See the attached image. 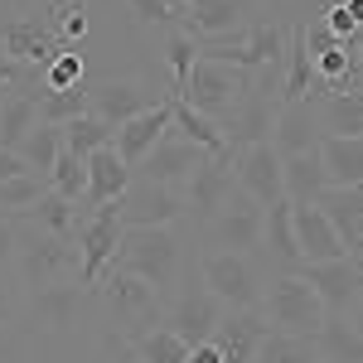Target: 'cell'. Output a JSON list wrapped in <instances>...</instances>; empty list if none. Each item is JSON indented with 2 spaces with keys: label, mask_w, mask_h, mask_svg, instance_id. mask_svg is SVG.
<instances>
[{
  "label": "cell",
  "mask_w": 363,
  "mask_h": 363,
  "mask_svg": "<svg viewBox=\"0 0 363 363\" xmlns=\"http://www.w3.org/2000/svg\"><path fill=\"white\" fill-rule=\"evenodd\" d=\"M281 184H286V199L291 203H315V199L325 194L330 179H325V165H320V145L306 150V155L281 160Z\"/></svg>",
  "instance_id": "83f0119b"
},
{
  "label": "cell",
  "mask_w": 363,
  "mask_h": 363,
  "mask_svg": "<svg viewBox=\"0 0 363 363\" xmlns=\"http://www.w3.org/2000/svg\"><path fill=\"white\" fill-rule=\"evenodd\" d=\"M257 310L267 315V330L291 335V339H315L320 330H325V320H330V310H325V301L315 296V286L301 281L296 272L272 281Z\"/></svg>",
  "instance_id": "7a4b0ae2"
},
{
  "label": "cell",
  "mask_w": 363,
  "mask_h": 363,
  "mask_svg": "<svg viewBox=\"0 0 363 363\" xmlns=\"http://www.w3.org/2000/svg\"><path fill=\"white\" fill-rule=\"evenodd\" d=\"M54 39L63 49H78V39L87 34V5L83 0H54Z\"/></svg>",
  "instance_id": "b9f144b4"
},
{
  "label": "cell",
  "mask_w": 363,
  "mask_h": 363,
  "mask_svg": "<svg viewBox=\"0 0 363 363\" xmlns=\"http://www.w3.org/2000/svg\"><path fill=\"white\" fill-rule=\"evenodd\" d=\"M272 145H277L281 160L306 155V150L320 145V121H315V112H310V102H281L277 126H272Z\"/></svg>",
  "instance_id": "d4e9b609"
},
{
  "label": "cell",
  "mask_w": 363,
  "mask_h": 363,
  "mask_svg": "<svg viewBox=\"0 0 363 363\" xmlns=\"http://www.w3.org/2000/svg\"><path fill=\"white\" fill-rule=\"evenodd\" d=\"M15 252H20V228H15V218L0 213V272L15 267Z\"/></svg>",
  "instance_id": "f6af8a7d"
},
{
  "label": "cell",
  "mask_w": 363,
  "mask_h": 363,
  "mask_svg": "<svg viewBox=\"0 0 363 363\" xmlns=\"http://www.w3.org/2000/svg\"><path fill=\"white\" fill-rule=\"evenodd\" d=\"M174 5H189V0H169V10H174Z\"/></svg>",
  "instance_id": "11a10c76"
},
{
  "label": "cell",
  "mask_w": 363,
  "mask_h": 363,
  "mask_svg": "<svg viewBox=\"0 0 363 363\" xmlns=\"http://www.w3.org/2000/svg\"><path fill=\"white\" fill-rule=\"evenodd\" d=\"M68 272H78V242L34 233V228L20 238V252H15V277H20V286H29V291L63 286Z\"/></svg>",
  "instance_id": "277c9868"
},
{
  "label": "cell",
  "mask_w": 363,
  "mask_h": 363,
  "mask_svg": "<svg viewBox=\"0 0 363 363\" xmlns=\"http://www.w3.org/2000/svg\"><path fill=\"white\" fill-rule=\"evenodd\" d=\"M184 213H189V199L174 184L131 179V189L121 194V223L126 228H174Z\"/></svg>",
  "instance_id": "8fae6325"
},
{
  "label": "cell",
  "mask_w": 363,
  "mask_h": 363,
  "mask_svg": "<svg viewBox=\"0 0 363 363\" xmlns=\"http://www.w3.org/2000/svg\"><path fill=\"white\" fill-rule=\"evenodd\" d=\"M112 363H140V354L131 349V344H116V359Z\"/></svg>",
  "instance_id": "816d5d0a"
},
{
  "label": "cell",
  "mask_w": 363,
  "mask_h": 363,
  "mask_svg": "<svg viewBox=\"0 0 363 363\" xmlns=\"http://www.w3.org/2000/svg\"><path fill=\"white\" fill-rule=\"evenodd\" d=\"M15 315H20V306H15V291H10V286H0V325H15Z\"/></svg>",
  "instance_id": "c3c4849f"
},
{
  "label": "cell",
  "mask_w": 363,
  "mask_h": 363,
  "mask_svg": "<svg viewBox=\"0 0 363 363\" xmlns=\"http://www.w3.org/2000/svg\"><path fill=\"white\" fill-rule=\"evenodd\" d=\"M247 83H252V73H242V68H228V63H218V58H199L179 102H189L194 112L223 121V116H233V107L242 102Z\"/></svg>",
  "instance_id": "8992f818"
},
{
  "label": "cell",
  "mask_w": 363,
  "mask_h": 363,
  "mask_svg": "<svg viewBox=\"0 0 363 363\" xmlns=\"http://www.w3.org/2000/svg\"><path fill=\"white\" fill-rule=\"evenodd\" d=\"M165 131H174V97H160V107H150V112H140V116H131V121H121L116 126V140H112V150L126 160V165L136 169L155 145H160V136Z\"/></svg>",
  "instance_id": "2e32d148"
},
{
  "label": "cell",
  "mask_w": 363,
  "mask_h": 363,
  "mask_svg": "<svg viewBox=\"0 0 363 363\" xmlns=\"http://www.w3.org/2000/svg\"><path fill=\"white\" fill-rule=\"evenodd\" d=\"M344 320H349V325H354V330L363 335V296L354 301V306H349V315H344Z\"/></svg>",
  "instance_id": "f907efd6"
},
{
  "label": "cell",
  "mask_w": 363,
  "mask_h": 363,
  "mask_svg": "<svg viewBox=\"0 0 363 363\" xmlns=\"http://www.w3.org/2000/svg\"><path fill=\"white\" fill-rule=\"evenodd\" d=\"M267 339V315L262 310H228L213 330V344L223 349V363H252L257 344Z\"/></svg>",
  "instance_id": "44dd1931"
},
{
  "label": "cell",
  "mask_w": 363,
  "mask_h": 363,
  "mask_svg": "<svg viewBox=\"0 0 363 363\" xmlns=\"http://www.w3.org/2000/svg\"><path fill=\"white\" fill-rule=\"evenodd\" d=\"M92 301V291L83 286H44V291H34V301H29V315H34V325L39 330H49V335H63V330H73L78 325V310Z\"/></svg>",
  "instance_id": "ffe728a7"
},
{
  "label": "cell",
  "mask_w": 363,
  "mask_h": 363,
  "mask_svg": "<svg viewBox=\"0 0 363 363\" xmlns=\"http://www.w3.org/2000/svg\"><path fill=\"white\" fill-rule=\"evenodd\" d=\"M189 363H223V349H218L213 339H203V344L189 349Z\"/></svg>",
  "instance_id": "7dc6e473"
},
{
  "label": "cell",
  "mask_w": 363,
  "mask_h": 363,
  "mask_svg": "<svg viewBox=\"0 0 363 363\" xmlns=\"http://www.w3.org/2000/svg\"><path fill=\"white\" fill-rule=\"evenodd\" d=\"M116 267L136 272L150 281L160 296L179 281V233L174 228H126L121 247H116Z\"/></svg>",
  "instance_id": "3957f363"
},
{
  "label": "cell",
  "mask_w": 363,
  "mask_h": 363,
  "mask_svg": "<svg viewBox=\"0 0 363 363\" xmlns=\"http://www.w3.org/2000/svg\"><path fill=\"white\" fill-rule=\"evenodd\" d=\"M296 277L315 286V296L325 301L330 315H349V306L363 296V262H359V257H339V262H301Z\"/></svg>",
  "instance_id": "4fadbf2b"
},
{
  "label": "cell",
  "mask_w": 363,
  "mask_h": 363,
  "mask_svg": "<svg viewBox=\"0 0 363 363\" xmlns=\"http://www.w3.org/2000/svg\"><path fill=\"white\" fill-rule=\"evenodd\" d=\"M320 136H363V92H339L320 97Z\"/></svg>",
  "instance_id": "f546056e"
},
{
  "label": "cell",
  "mask_w": 363,
  "mask_h": 363,
  "mask_svg": "<svg viewBox=\"0 0 363 363\" xmlns=\"http://www.w3.org/2000/svg\"><path fill=\"white\" fill-rule=\"evenodd\" d=\"M44 194H49V174H15V179L0 184V213L20 218L29 203H39Z\"/></svg>",
  "instance_id": "8d00e7d4"
},
{
  "label": "cell",
  "mask_w": 363,
  "mask_h": 363,
  "mask_svg": "<svg viewBox=\"0 0 363 363\" xmlns=\"http://www.w3.org/2000/svg\"><path fill=\"white\" fill-rule=\"evenodd\" d=\"M15 344V335H10V325H0V349H10Z\"/></svg>",
  "instance_id": "f5cc1de1"
},
{
  "label": "cell",
  "mask_w": 363,
  "mask_h": 363,
  "mask_svg": "<svg viewBox=\"0 0 363 363\" xmlns=\"http://www.w3.org/2000/svg\"><path fill=\"white\" fill-rule=\"evenodd\" d=\"M15 174H34V169L25 165V155H20V150H0V184H5V179H15Z\"/></svg>",
  "instance_id": "bcb514c9"
},
{
  "label": "cell",
  "mask_w": 363,
  "mask_h": 363,
  "mask_svg": "<svg viewBox=\"0 0 363 363\" xmlns=\"http://www.w3.org/2000/svg\"><path fill=\"white\" fill-rule=\"evenodd\" d=\"M102 306L112 310L116 320H121V344H136L140 335H150L155 330V315H160V291L150 286V281H140L136 272H126V267H107L102 281H97V291H92Z\"/></svg>",
  "instance_id": "6da1fadb"
},
{
  "label": "cell",
  "mask_w": 363,
  "mask_h": 363,
  "mask_svg": "<svg viewBox=\"0 0 363 363\" xmlns=\"http://www.w3.org/2000/svg\"><path fill=\"white\" fill-rule=\"evenodd\" d=\"M34 126H39V102L20 97V92H5L0 97V150H20Z\"/></svg>",
  "instance_id": "1f68e13d"
},
{
  "label": "cell",
  "mask_w": 363,
  "mask_h": 363,
  "mask_svg": "<svg viewBox=\"0 0 363 363\" xmlns=\"http://www.w3.org/2000/svg\"><path fill=\"white\" fill-rule=\"evenodd\" d=\"M344 5V15L354 20V29H363V0H339Z\"/></svg>",
  "instance_id": "681fc988"
},
{
  "label": "cell",
  "mask_w": 363,
  "mask_h": 363,
  "mask_svg": "<svg viewBox=\"0 0 363 363\" xmlns=\"http://www.w3.org/2000/svg\"><path fill=\"white\" fill-rule=\"evenodd\" d=\"M87 83V63L78 49H58L54 63L44 68V92H68V87H83Z\"/></svg>",
  "instance_id": "60d3db41"
},
{
  "label": "cell",
  "mask_w": 363,
  "mask_h": 363,
  "mask_svg": "<svg viewBox=\"0 0 363 363\" xmlns=\"http://www.w3.org/2000/svg\"><path fill=\"white\" fill-rule=\"evenodd\" d=\"M87 213H92V208H78L73 199H63V194L49 189L39 203H29L25 213H20V223L34 228V233H49V238H68V242H78V228L87 223Z\"/></svg>",
  "instance_id": "603a6c76"
},
{
  "label": "cell",
  "mask_w": 363,
  "mask_h": 363,
  "mask_svg": "<svg viewBox=\"0 0 363 363\" xmlns=\"http://www.w3.org/2000/svg\"><path fill=\"white\" fill-rule=\"evenodd\" d=\"M286 34H291V29H281V25H247V29H238V34H228V39L199 44V58H218L228 68L257 73V68L286 58Z\"/></svg>",
  "instance_id": "ba28073f"
},
{
  "label": "cell",
  "mask_w": 363,
  "mask_h": 363,
  "mask_svg": "<svg viewBox=\"0 0 363 363\" xmlns=\"http://www.w3.org/2000/svg\"><path fill=\"white\" fill-rule=\"evenodd\" d=\"M228 310L208 296V291H184V296H174V306L165 310V325L169 335H179L189 349L194 344H203V339H213V330H218V320H223Z\"/></svg>",
  "instance_id": "e0dca14e"
},
{
  "label": "cell",
  "mask_w": 363,
  "mask_h": 363,
  "mask_svg": "<svg viewBox=\"0 0 363 363\" xmlns=\"http://www.w3.org/2000/svg\"><path fill=\"white\" fill-rule=\"evenodd\" d=\"M15 5H20V0H0V10H15Z\"/></svg>",
  "instance_id": "db71d44e"
},
{
  "label": "cell",
  "mask_w": 363,
  "mask_h": 363,
  "mask_svg": "<svg viewBox=\"0 0 363 363\" xmlns=\"http://www.w3.org/2000/svg\"><path fill=\"white\" fill-rule=\"evenodd\" d=\"M150 107H160V92L150 83H140V78H102V83H92V92H87V112L112 121V126L150 112Z\"/></svg>",
  "instance_id": "5bb4252c"
},
{
  "label": "cell",
  "mask_w": 363,
  "mask_h": 363,
  "mask_svg": "<svg viewBox=\"0 0 363 363\" xmlns=\"http://www.w3.org/2000/svg\"><path fill=\"white\" fill-rule=\"evenodd\" d=\"M291 228H296L301 262H339V257H349L344 238L335 233V223L315 203H291Z\"/></svg>",
  "instance_id": "d6986e66"
},
{
  "label": "cell",
  "mask_w": 363,
  "mask_h": 363,
  "mask_svg": "<svg viewBox=\"0 0 363 363\" xmlns=\"http://www.w3.org/2000/svg\"><path fill=\"white\" fill-rule=\"evenodd\" d=\"M131 10H136L140 25H169V20H174L169 0H131Z\"/></svg>",
  "instance_id": "ee69618b"
},
{
  "label": "cell",
  "mask_w": 363,
  "mask_h": 363,
  "mask_svg": "<svg viewBox=\"0 0 363 363\" xmlns=\"http://www.w3.org/2000/svg\"><path fill=\"white\" fill-rule=\"evenodd\" d=\"M262 242H267V252L277 257L281 277L301 272V247H296V228H291V199H277V203L267 208V228H262Z\"/></svg>",
  "instance_id": "f1b7e54d"
},
{
  "label": "cell",
  "mask_w": 363,
  "mask_h": 363,
  "mask_svg": "<svg viewBox=\"0 0 363 363\" xmlns=\"http://www.w3.org/2000/svg\"><path fill=\"white\" fill-rule=\"evenodd\" d=\"M262 228H267V208L247 199L242 189H233L228 203L208 218V242L218 252H238V257H252L262 247Z\"/></svg>",
  "instance_id": "9c48e42d"
},
{
  "label": "cell",
  "mask_w": 363,
  "mask_h": 363,
  "mask_svg": "<svg viewBox=\"0 0 363 363\" xmlns=\"http://www.w3.org/2000/svg\"><path fill=\"white\" fill-rule=\"evenodd\" d=\"M320 165L330 189H363V136H320Z\"/></svg>",
  "instance_id": "484cf974"
},
{
  "label": "cell",
  "mask_w": 363,
  "mask_h": 363,
  "mask_svg": "<svg viewBox=\"0 0 363 363\" xmlns=\"http://www.w3.org/2000/svg\"><path fill=\"white\" fill-rule=\"evenodd\" d=\"M238 189V174H233V155H213L194 169V179L184 184V199H189V213L194 218H213L218 208L228 203V194Z\"/></svg>",
  "instance_id": "ac0fdd59"
},
{
  "label": "cell",
  "mask_w": 363,
  "mask_h": 363,
  "mask_svg": "<svg viewBox=\"0 0 363 363\" xmlns=\"http://www.w3.org/2000/svg\"><path fill=\"white\" fill-rule=\"evenodd\" d=\"M233 169H238V189H242L247 199H257L262 208L277 203V199H286L281 155H277L272 140H257V145H247V150H238V155H233Z\"/></svg>",
  "instance_id": "9a60e30c"
},
{
  "label": "cell",
  "mask_w": 363,
  "mask_h": 363,
  "mask_svg": "<svg viewBox=\"0 0 363 363\" xmlns=\"http://www.w3.org/2000/svg\"><path fill=\"white\" fill-rule=\"evenodd\" d=\"M252 363H320V349H315V339H291V335L267 330V339L257 344Z\"/></svg>",
  "instance_id": "e575fe53"
},
{
  "label": "cell",
  "mask_w": 363,
  "mask_h": 363,
  "mask_svg": "<svg viewBox=\"0 0 363 363\" xmlns=\"http://www.w3.org/2000/svg\"><path fill=\"white\" fill-rule=\"evenodd\" d=\"M199 277H203V291L223 310H257L262 306V277H257L252 257L208 252V257L199 262Z\"/></svg>",
  "instance_id": "5b68a950"
},
{
  "label": "cell",
  "mask_w": 363,
  "mask_h": 363,
  "mask_svg": "<svg viewBox=\"0 0 363 363\" xmlns=\"http://www.w3.org/2000/svg\"><path fill=\"white\" fill-rule=\"evenodd\" d=\"M0 49L15 58V63H25V68H39V73H44L63 44L54 39V29L39 25V20H10V25H5V39H0Z\"/></svg>",
  "instance_id": "7402d4cb"
},
{
  "label": "cell",
  "mask_w": 363,
  "mask_h": 363,
  "mask_svg": "<svg viewBox=\"0 0 363 363\" xmlns=\"http://www.w3.org/2000/svg\"><path fill=\"white\" fill-rule=\"evenodd\" d=\"M169 73H174V87H169V97H184V83H189V73H194V63H199V44L189 39V34H174L169 39Z\"/></svg>",
  "instance_id": "7bdbcfd3"
},
{
  "label": "cell",
  "mask_w": 363,
  "mask_h": 363,
  "mask_svg": "<svg viewBox=\"0 0 363 363\" xmlns=\"http://www.w3.org/2000/svg\"><path fill=\"white\" fill-rule=\"evenodd\" d=\"M58 150H63V126H49V121H39L25 136V145H20V155H25V165L34 169V174H49L54 160H58Z\"/></svg>",
  "instance_id": "d590c367"
},
{
  "label": "cell",
  "mask_w": 363,
  "mask_h": 363,
  "mask_svg": "<svg viewBox=\"0 0 363 363\" xmlns=\"http://www.w3.org/2000/svg\"><path fill=\"white\" fill-rule=\"evenodd\" d=\"M49 189L78 203V199L87 194V160H83V155H73V150H58L54 169H49Z\"/></svg>",
  "instance_id": "ab89813d"
},
{
  "label": "cell",
  "mask_w": 363,
  "mask_h": 363,
  "mask_svg": "<svg viewBox=\"0 0 363 363\" xmlns=\"http://www.w3.org/2000/svg\"><path fill=\"white\" fill-rule=\"evenodd\" d=\"M131 349L140 354V363H189V344L179 335H169L165 325H155L150 335H140Z\"/></svg>",
  "instance_id": "74e56055"
},
{
  "label": "cell",
  "mask_w": 363,
  "mask_h": 363,
  "mask_svg": "<svg viewBox=\"0 0 363 363\" xmlns=\"http://www.w3.org/2000/svg\"><path fill=\"white\" fill-rule=\"evenodd\" d=\"M315 208L335 223V233L344 238L349 257L363 252V189H325L315 199Z\"/></svg>",
  "instance_id": "4316f807"
},
{
  "label": "cell",
  "mask_w": 363,
  "mask_h": 363,
  "mask_svg": "<svg viewBox=\"0 0 363 363\" xmlns=\"http://www.w3.org/2000/svg\"><path fill=\"white\" fill-rule=\"evenodd\" d=\"M174 131L184 140H194L199 150H208V155H233L228 150V140H223V126L213 121V116H203V112H194L189 102H179L174 97Z\"/></svg>",
  "instance_id": "d6a6232c"
},
{
  "label": "cell",
  "mask_w": 363,
  "mask_h": 363,
  "mask_svg": "<svg viewBox=\"0 0 363 363\" xmlns=\"http://www.w3.org/2000/svg\"><path fill=\"white\" fill-rule=\"evenodd\" d=\"M121 203H102L87 213V223L78 228V286L83 291H97L102 272L116 262V247H121Z\"/></svg>",
  "instance_id": "52a82bcc"
},
{
  "label": "cell",
  "mask_w": 363,
  "mask_h": 363,
  "mask_svg": "<svg viewBox=\"0 0 363 363\" xmlns=\"http://www.w3.org/2000/svg\"><path fill=\"white\" fill-rule=\"evenodd\" d=\"M116 140V126L112 121H102V116H92V112H83V116H73L68 126H63V150H73V155H92V150H102V145H112Z\"/></svg>",
  "instance_id": "836d02e7"
},
{
  "label": "cell",
  "mask_w": 363,
  "mask_h": 363,
  "mask_svg": "<svg viewBox=\"0 0 363 363\" xmlns=\"http://www.w3.org/2000/svg\"><path fill=\"white\" fill-rule=\"evenodd\" d=\"M252 0H189V5H174V20L179 34H189L194 44H208V39H228L238 29H247Z\"/></svg>",
  "instance_id": "30bf717a"
},
{
  "label": "cell",
  "mask_w": 363,
  "mask_h": 363,
  "mask_svg": "<svg viewBox=\"0 0 363 363\" xmlns=\"http://www.w3.org/2000/svg\"><path fill=\"white\" fill-rule=\"evenodd\" d=\"M203 160H213L208 150H199L194 140H184L179 131H165L160 145L131 169V179H145V184H174V189H184L189 179H194V169Z\"/></svg>",
  "instance_id": "7c38bea8"
},
{
  "label": "cell",
  "mask_w": 363,
  "mask_h": 363,
  "mask_svg": "<svg viewBox=\"0 0 363 363\" xmlns=\"http://www.w3.org/2000/svg\"><path fill=\"white\" fill-rule=\"evenodd\" d=\"M131 189V165L116 155L112 145H102V150H92L87 155V203L92 208H102V203H121V194Z\"/></svg>",
  "instance_id": "cb8c5ba5"
},
{
  "label": "cell",
  "mask_w": 363,
  "mask_h": 363,
  "mask_svg": "<svg viewBox=\"0 0 363 363\" xmlns=\"http://www.w3.org/2000/svg\"><path fill=\"white\" fill-rule=\"evenodd\" d=\"M315 349H320V363H363V335L344 315L325 320V330L315 335Z\"/></svg>",
  "instance_id": "4dcf8cb0"
},
{
  "label": "cell",
  "mask_w": 363,
  "mask_h": 363,
  "mask_svg": "<svg viewBox=\"0 0 363 363\" xmlns=\"http://www.w3.org/2000/svg\"><path fill=\"white\" fill-rule=\"evenodd\" d=\"M87 92H92V83L68 87V92H44V97H39V121H49V126H68L73 116L87 112Z\"/></svg>",
  "instance_id": "f35d334b"
}]
</instances>
